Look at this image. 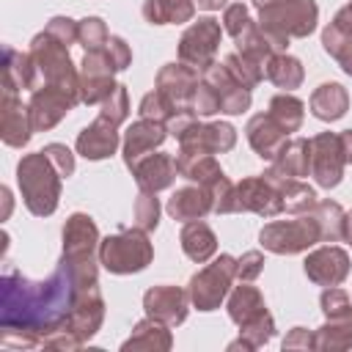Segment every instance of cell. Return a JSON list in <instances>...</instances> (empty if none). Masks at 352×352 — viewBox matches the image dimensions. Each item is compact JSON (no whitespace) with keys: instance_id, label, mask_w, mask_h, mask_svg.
<instances>
[{"instance_id":"cell-19","label":"cell","mask_w":352,"mask_h":352,"mask_svg":"<svg viewBox=\"0 0 352 352\" xmlns=\"http://www.w3.org/2000/svg\"><path fill=\"white\" fill-rule=\"evenodd\" d=\"M0 135L6 146L22 148L30 135H33V124H30V110L19 102L16 91L3 88V107H0Z\"/></svg>"},{"instance_id":"cell-15","label":"cell","mask_w":352,"mask_h":352,"mask_svg":"<svg viewBox=\"0 0 352 352\" xmlns=\"http://www.w3.org/2000/svg\"><path fill=\"white\" fill-rule=\"evenodd\" d=\"M96 248H99L96 223L88 214L74 212L63 226V258L66 261H88V258H94Z\"/></svg>"},{"instance_id":"cell-44","label":"cell","mask_w":352,"mask_h":352,"mask_svg":"<svg viewBox=\"0 0 352 352\" xmlns=\"http://www.w3.org/2000/svg\"><path fill=\"white\" fill-rule=\"evenodd\" d=\"M99 116L107 118V121H113L116 126L121 121H126V116H129V96H126V88L124 85H116V91L102 102V113Z\"/></svg>"},{"instance_id":"cell-53","label":"cell","mask_w":352,"mask_h":352,"mask_svg":"<svg viewBox=\"0 0 352 352\" xmlns=\"http://www.w3.org/2000/svg\"><path fill=\"white\" fill-rule=\"evenodd\" d=\"M333 22H338V25H344V28H352V0H349V6H344V8L336 14Z\"/></svg>"},{"instance_id":"cell-45","label":"cell","mask_w":352,"mask_h":352,"mask_svg":"<svg viewBox=\"0 0 352 352\" xmlns=\"http://www.w3.org/2000/svg\"><path fill=\"white\" fill-rule=\"evenodd\" d=\"M190 107L198 113V116H212V113H220V96L217 91L209 85V82H198L195 91H192V99H190Z\"/></svg>"},{"instance_id":"cell-36","label":"cell","mask_w":352,"mask_h":352,"mask_svg":"<svg viewBox=\"0 0 352 352\" xmlns=\"http://www.w3.org/2000/svg\"><path fill=\"white\" fill-rule=\"evenodd\" d=\"M270 116L283 126V132L289 135V132H297L300 129V124H302V116H305V104L297 99V96H292V94H278V96H272V102H270Z\"/></svg>"},{"instance_id":"cell-48","label":"cell","mask_w":352,"mask_h":352,"mask_svg":"<svg viewBox=\"0 0 352 352\" xmlns=\"http://www.w3.org/2000/svg\"><path fill=\"white\" fill-rule=\"evenodd\" d=\"M41 151L50 157V162L55 165V170H58L60 176H72V173H74V154H72L63 143H47Z\"/></svg>"},{"instance_id":"cell-46","label":"cell","mask_w":352,"mask_h":352,"mask_svg":"<svg viewBox=\"0 0 352 352\" xmlns=\"http://www.w3.org/2000/svg\"><path fill=\"white\" fill-rule=\"evenodd\" d=\"M250 22H253V19H250V14H248V6H242V3H231V6L223 11V30H226L231 38H236Z\"/></svg>"},{"instance_id":"cell-26","label":"cell","mask_w":352,"mask_h":352,"mask_svg":"<svg viewBox=\"0 0 352 352\" xmlns=\"http://www.w3.org/2000/svg\"><path fill=\"white\" fill-rule=\"evenodd\" d=\"M168 214L173 220H182V223H190V220H204L209 212H212V192L206 187H182L170 195L168 201Z\"/></svg>"},{"instance_id":"cell-16","label":"cell","mask_w":352,"mask_h":352,"mask_svg":"<svg viewBox=\"0 0 352 352\" xmlns=\"http://www.w3.org/2000/svg\"><path fill=\"white\" fill-rule=\"evenodd\" d=\"M168 129L162 121H154V118H138L126 135H124V162L126 168L132 170L143 157H148L157 146H162Z\"/></svg>"},{"instance_id":"cell-25","label":"cell","mask_w":352,"mask_h":352,"mask_svg":"<svg viewBox=\"0 0 352 352\" xmlns=\"http://www.w3.org/2000/svg\"><path fill=\"white\" fill-rule=\"evenodd\" d=\"M278 192H280V198H283V212H294V214H302V212H311V206L316 204V192L308 187V184H302L300 179H294V176H286V173H280L275 165L272 168H267L264 173H261Z\"/></svg>"},{"instance_id":"cell-22","label":"cell","mask_w":352,"mask_h":352,"mask_svg":"<svg viewBox=\"0 0 352 352\" xmlns=\"http://www.w3.org/2000/svg\"><path fill=\"white\" fill-rule=\"evenodd\" d=\"M176 173H179L176 160H173L170 154H162V151L143 157V160L132 168V176H135L138 187L146 190V192H160V190L170 187L173 179H176Z\"/></svg>"},{"instance_id":"cell-24","label":"cell","mask_w":352,"mask_h":352,"mask_svg":"<svg viewBox=\"0 0 352 352\" xmlns=\"http://www.w3.org/2000/svg\"><path fill=\"white\" fill-rule=\"evenodd\" d=\"M248 143L253 146V151L261 160H275L280 146L286 143V132L283 126L270 116V113H258L248 121Z\"/></svg>"},{"instance_id":"cell-4","label":"cell","mask_w":352,"mask_h":352,"mask_svg":"<svg viewBox=\"0 0 352 352\" xmlns=\"http://www.w3.org/2000/svg\"><path fill=\"white\" fill-rule=\"evenodd\" d=\"M28 55H30L33 69H36V88L58 85V88H66V91L80 96V72L74 69L66 44H60L58 38H52L44 30L30 41Z\"/></svg>"},{"instance_id":"cell-47","label":"cell","mask_w":352,"mask_h":352,"mask_svg":"<svg viewBox=\"0 0 352 352\" xmlns=\"http://www.w3.org/2000/svg\"><path fill=\"white\" fill-rule=\"evenodd\" d=\"M102 50H104V55H107V60H110V66H113L116 72H124V69L132 63V52H129L126 41L118 38V36H110Z\"/></svg>"},{"instance_id":"cell-7","label":"cell","mask_w":352,"mask_h":352,"mask_svg":"<svg viewBox=\"0 0 352 352\" xmlns=\"http://www.w3.org/2000/svg\"><path fill=\"white\" fill-rule=\"evenodd\" d=\"M258 242L264 250L278 253V256H292V253H302L311 245L322 242V231L314 214H302L297 220H275L267 223L258 234Z\"/></svg>"},{"instance_id":"cell-1","label":"cell","mask_w":352,"mask_h":352,"mask_svg":"<svg viewBox=\"0 0 352 352\" xmlns=\"http://www.w3.org/2000/svg\"><path fill=\"white\" fill-rule=\"evenodd\" d=\"M3 294V333H19L11 346L44 344L47 336L69 330L77 283L72 270L60 261L47 280H28L19 272H6L0 280Z\"/></svg>"},{"instance_id":"cell-50","label":"cell","mask_w":352,"mask_h":352,"mask_svg":"<svg viewBox=\"0 0 352 352\" xmlns=\"http://www.w3.org/2000/svg\"><path fill=\"white\" fill-rule=\"evenodd\" d=\"M261 270H264V256L258 250H248V253H242V258H236L239 280H253V278H258Z\"/></svg>"},{"instance_id":"cell-12","label":"cell","mask_w":352,"mask_h":352,"mask_svg":"<svg viewBox=\"0 0 352 352\" xmlns=\"http://www.w3.org/2000/svg\"><path fill=\"white\" fill-rule=\"evenodd\" d=\"M116 69L110 66L104 50H94L85 52L82 63H80V102L85 104H102L118 82H113Z\"/></svg>"},{"instance_id":"cell-3","label":"cell","mask_w":352,"mask_h":352,"mask_svg":"<svg viewBox=\"0 0 352 352\" xmlns=\"http://www.w3.org/2000/svg\"><path fill=\"white\" fill-rule=\"evenodd\" d=\"M228 316L239 324V341L231 344V349L245 346L256 349L267 344L275 333V322L264 305V297L258 294L256 286H236L228 297Z\"/></svg>"},{"instance_id":"cell-51","label":"cell","mask_w":352,"mask_h":352,"mask_svg":"<svg viewBox=\"0 0 352 352\" xmlns=\"http://www.w3.org/2000/svg\"><path fill=\"white\" fill-rule=\"evenodd\" d=\"M283 349H316V336L308 333L305 327H294L283 338Z\"/></svg>"},{"instance_id":"cell-17","label":"cell","mask_w":352,"mask_h":352,"mask_svg":"<svg viewBox=\"0 0 352 352\" xmlns=\"http://www.w3.org/2000/svg\"><path fill=\"white\" fill-rule=\"evenodd\" d=\"M305 275L316 286H338L349 275V256L336 245H324L305 258Z\"/></svg>"},{"instance_id":"cell-37","label":"cell","mask_w":352,"mask_h":352,"mask_svg":"<svg viewBox=\"0 0 352 352\" xmlns=\"http://www.w3.org/2000/svg\"><path fill=\"white\" fill-rule=\"evenodd\" d=\"M311 214L316 217L319 223V231H322V242H338L341 239V231H344V209L336 204V201H316L311 206Z\"/></svg>"},{"instance_id":"cell-2","label":"cell","mask_w":352,"mask_h":352,"mask_svg":"<svg viewBox=\"0 0 352 352\" xmlns=\"http://www.w3.org/2000/svg\"><path fill=\"white\" fill-rule=\"evenodd\" d=\"M60 179L63 176L55 170V165L44 151L28 154L16 165V184H19L22 201L36 217H47L58 209Z\"/></svg>"},{"instance_id":"cell-23","label":"cell","mask_w":352,"mask_h":352,"mask_svg":"<svg viewBox=\"0 0 352 352\" xmlns=\"http://www.w3.org/2000/svg\"><path fill=\"white\" fill-rule=\"evenodd\" d=\"M116 148H118L116 124L102 116L77 135V154H82L85 160H104V157L116 154Z\"/></svg>"},{"instance_id":"cell-41","label":"cell","mask_w":352,"mask_h":352,"mask_svg":"<svg viewBox=\"0 0 352 352\" xmlns=\"http://www.w3.org/2000/svg\"><path fill=\"white\" fill-rule=\"evenodd\" d=\"M132 214H135V226H138V228H143V231H154L157 223H160V201H157V192H146V190H140Z\"/></svg>"},{"instance_id":"cell-29","label":"cell","mask_w":352,"mask_h":352,"mask_svg":"<svg viewBox=\"0 0 352 352\" xmlns=\"http://www.w3.org/2000/svg\"><path fill=\"white\" fill-rule=\"evenodd\" d=\"M3 88L8 91H19V88H30L36 91V69L28 52H16L14 47L3 50Z\"/></svg>"},{"instance_id":"cell-38","label":"cell","mask_w":352,"mask_h":352,"mask_svg":"<svg viewBox=\"0 0 352 352\" xmlns=\"http://www.w3.org/2000/svg\"><path fill=\"white\" fill-rule=\"evenodd\" d=\"M316 349H349L352 346V319H327L316 333Z\"/></svg>"},{"instance_id":"cell-40","label":"cell","mask_w":352,"mask_h":352,"mask_svg":"<svg viewBox=\"0 0 352 352\" xmlns=\"http://www.w3.org/2000/svg\"><path fill=\"white\" fill-rule=\"evenodd\" d=\"M107 28L99 16H85L77 22V41L85 47V52H94V50H102L107 44Z\"/></svg>"},{"instance_id":"cell-27","label":"cell","mask_w":352,"mask_h":352,"mask_svg":"<svg viewBox=\"0 0 352 352\" xmlns=\"http://www.w3.org/2000/svg\"><path fill=\"white\" fill-rule=\"evenodd\" d=\"M179 239H182L184 256H187L190 261H195V264L209 261V258L214 256V250H217V236H214V231H212L204 220H190V223H184Z\"/></svg>"},{"instance_id":"cell-42","label":"cell","mask_w":352,"mask_h":352,"mask_svg":"<svg viewBox=\"0 0 352 352\" xmlns=\"http://www.w3.org/2000/svg\"><path fill=\"white\" fill-rule=\"evenodd\" d=\"M319 302H322V311L327 319H352V300L344 289H338V286L324 289Z\"/></svg>"},{"instance_id":"cell-13","label":"cell","mask_w":352,"mask_h":352,"mask_svg":"<svg viewBox=\"0 0 352 352\" xmlns=\"http://www.w3.org/2000/svg\"><path fill=\"white\" fill-rule=\"evenodd\" d=\"M234 212H256L261 217H275L283 212V198L264 176H248L234 184Z\"/></svg>"},{"instance_id":"cell-9","label":"cell","mask_w":352,"mask_h":352,"mask_svg":"<svg viewBox=\"0 0 352 352\" xmlns=\"http://www.w3.org/2000/svg\"><path fill=\"white\" fill-rule=\"evenodd\" d=\"M220 22L214 16H201L192 22L179 41V60L192 66L195 72H206L214 63V52L220 44Z\"/></svg>"},{"instance_id":"cell-20","label":"cell","mask_w":352,"mask_h":352,"mask_svg":"<svg viewBox=\"0 0 352 352\" xmlns=\"http://www.w3.org/2000/svg\"><path fill=\"white\" fill-rule=\"evenodd\" d=\"M187 300H190V294L176 286H154L143 294V308L148 316L173 327L187 319Z\"/></svg>"},{"instance_id":"cell-10","label":"cell","mask_w":352,"mask_h":352,"mask_svg":"<svg viewBox=\"0 0 352 352\" xmlns=\"http://www.w3.org/2000/svg\"><path fill=\"white\" fill-rule=\"evenodd\" d=\"M77 102H80V96L72 94V91H66V88H58V85H41V88H36L33 96H30V102H28L33 132L52 129Z\"/></svg>"},{"instance_id":"cell-14","label":"cell","mask_w":352,"mask_h":352,"mask_svg":"<svg viewBox=\"0 0 352 352\" xmlns=\"http://www.w3.org/2000/svg\"><path fill=\"white\" fill-rule=\"evenodd\" d=\"M236 143V132L226 121L214 124H195L179 138V154H223L231 151Z\"/></svg>"},{"instance_id":"cell-5","label":"cell","mask_w":352,"mask_h":352,"mask_svg":"<svg viewBox=\"0 0 352 352\" xmlns=\"http://www.w3.org/2000/svg\"><path fill=\"white\" fill-rule=\"evenodd\" d=\"M143 228H121L118 234L99 242V264L113 275H129L148 267L154 258V248Z\"/></svg>"},{"instance_id":"cell-35","label":"cell","mask_w":352,"mask_h":352,"mask_svg":"<svg viewBox=\"0 0 352 352\" xmlns=\"http://www.w3.org/2000/svg\"><path fill=\"white\" fill-rule=\"evenodd\" d=\"M324 52L338 60V66L352 77V28H344L338 22H330L322 33Z\"/></svg>"},{"instance_id":"cell-8","label":"cell","mask_w":352,"mask_h":352,"mask_svg":"<svg viewBox=\"0 0 352 352\" xmlns=\"http://www.w3.org/2000/svg\"><path fill=\"white\" fill-rule=\"evenodd\" d=\"M234 278H236V258L228 253H220L209 267H204L190 278V286H187L190 302L198 311H214L226 300Z\"/></svg>"},{"instance_id":"cell-39","label":"cell","mask_w":352,"mask_h":352,"mask_svg":"<svg viewBox=\"0 0 352 352\" xmlns=\"http://www.w3.org/2000/svg\"><path fill=\"white\" fill-rule=\"evenodd\" d=\"M226 69L245 85V88H256L261 80H264V63H258V60H253V58H248V55H242V52H231V55H226Z\"/></svg>"},{"instance_id":"cell-34","label":"cell","mask_w":352,"mask_h":352,"mask_svg":"<svg viewBox=\"0 0 352 352\" xmlns=\"http://www.w3.org/2000/svg\"><path fill=\"white\" fill-rule=\"evenodd\" d=\"M264 77L270 82H275L278 88L283 91H292V88H300L305 72H302V63L286 52H275L267 63H264Z\"/></svg>"},{"instance_id":"cell-21","label":"cell","mask_w":352,"mask_h":352,"mask_svg":"<svg viewBox=\"0 0 352 352\" xmlns=\"http://www.w3.org/2000/svg\"><path fill=\"white\" fill-rule=\"evenodd\" d=\"M198 82H201L198 72L187 63H168L157 74V91L162 96H168V102L173 107H190V99H192V91Z\"/></svg>"},{"instance_id":"cell-49","label":"cell","mask_w":352,"mask_h":352,"mask_svg":"<svg viewBox=\"0 0 352 352\" xmlns=\"http://www.w3.org/2000/svg\"><path fill=\"white\" fill-rule=\"evenodd\" d=\"M44 30H47L52 38H58L60 44H66V47H72V44L77 41V22L69 19V16H52Z\"/></svg>"},{"instance_id":"cell-43","label":"cell","mask_w":352,"mask_h":352,"mask_svg":"<svg viewBox=\"0 0 352 352\" xmlns=\"http://www.w3.org/2000/svg\"><path fill=\"white\" fill-rule=\"evenodd\" d=\"M176 110H179V107H173V104L168 102V96H162L157 88L140 99V118H154V121H162V124H165Z\"/></svg>"},{"instance_id":"cell-52","label":"cell","mask_w":352,"mask_h":352,"mask_svg":"<svg viewBox=\"0 0 352 352\" xmlns=\"http://www.w3.org/2000/svg\"><path fill=\"white\" fill-rule=\"evenodd\" d=\"M338 140H341V151H344V160L352 162V129H344L338 132Z\"/></svg>"},{"instance_id":"cell-28","label":"cell","mask_w":352,"mask_h":352,"mask_svg":"<svg viewBox=\"0 0 352 352\" xmlns=\"http://www.w3.org/2000/svg\"><path fill=\"white\" fill-rule=\"evenodd\" d=\"M349 107V94L338 82H322L311 94V113L319 121H338Z\"/></svg>"},{"instance_id":"cell-32","label":"cell","mask_w":352,"mask_h":352,"mask_svg":"<svg viewBox=\"0 0 352 352\" xmlns=\"http://www.w3.org/2000/svg\"><path fill=\"white\" fill-rule=\"evenodd\" d=\"M121 349H170V330L165 322L148 316L135 324L132 336L124 341Z\"/></svg>"},{"instance_id":"cell-11","label":"cell","mask_w":352,"mask_h":352,"mask_svg":"<svg viewBox=\"0 0 352 352\" xmlns=\"http://www.w3.org/2000/svg\"><path fill=\"white\" fill-rule=\"evenodd\" d=\"M344 165L346 160L336 132H319L316 138H311V176L319 187H336L344 176Z\"/></svg>"},{"instance_id":"cell-18","label":"cell","mask_w":352,"mask_h":352,"mask_svg":"<svg viewBox=\"0 0 352 352\" xmlns=\"http://www.w3.org/2000/svg\"><path fill=\"white\" fill-rule=\"evenodd\" d=\"M204 82H209L217 96H220V113H228V116H239L242 110L250 107V88H245L228 69L226 63H212L206 72H204Z\"/></svg>"},{"instance_id":"cell-33","label":"cell","mask_w":352,"mask_h":352,"mask_svg":"<svg viewBox=\"0 0 352 352\" xmlns=\"http://www.w3.org/2000/svg\"><path fill=\"white\" fill-rule=\"evenodd\" d=\"M192 14H195V3L192 0H146L143 3V16L151 25L190 22Z\"/></svg>"},{"instance_id":"cell-31","label":"cell","mask_w":352,"mask_h":352,"mask_svg":"<svg viewBox=\"0 0 352 352\" xmlns=\"http://www.w3.org/2000/svg\"><path fill=\"white\" fill-rule=\"evenodd\" d=\"M272 165L286 173V176H308L311 173V140L305 138H294V140H286L278 151V157L272 160Z\"/></svg>"},{"instance_id":"cell-55","label":"cell","mask_w":352,"mask_h":352,"mask_svg":"<svg viewBox=\"0 0 352 352\" xmlns=\"http://www.w3.org/2000/svg\"><path fill=\"white\" fill-rule=\"evenodd\" d=\"M228 0H198V8H206V11H217L220 6H226Z\"/></svg>"},{"instance_id":"cell-54","label":"cell","mask_w":352,"mask_h":352,"mask_svg":"<svg viewBox=\"0 0 352 352\" xmlns=\"http://www.w3.org/2000/svg\"><path fill=\"white\" fill-rule=\"evenodd\" d=\"M341 239L352 245V212H349V214H344V231H341Z\"/></svg>"},{"instance_id":"cell-30","label":"cell","mask_w":352,"mask_h":352,"mask_svg":"<svg viewBox=\"0 0 352 352\" xmlns=\"http://www.w3.org/2000/svg\"><path fill=\"white\" fill-rule=\"evenodd\" d=\"M176 168L184 179L198 182L201 187H214L226 173L217 165V160L212 154H176Z\"/></svg>"},{"instance_id":"cell-56","label":"cell","mask_w":352,"mask_h":352,"mask_svg":"<svg viewBox=\"0 0 352 352\" xmlns=\"http://www.w3.org/2000/svg\"><path fill=\"white\" fill-rule=\"evenodd\" d=\"M270 3H275V0H253V6H256V8H258V11H261V8H267V6H270Z\"/></svg>"},{"instance_id":"cell-6","label":"cell","mask_w":352,"mask_h":352,"mask_svg":"<svg viewBox=\"0 0 352 352\" xmlns=\"http://www.w3.org/2000/svg\"><path fill=\"white\" fill-rule=\"evenodd\" d=\"M319 8L314 0H275L258 14V25L280 38H302L314 33Z\"/></svg>"}]
</instances>
